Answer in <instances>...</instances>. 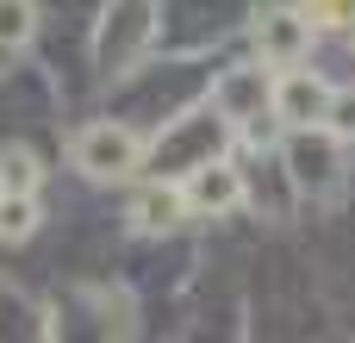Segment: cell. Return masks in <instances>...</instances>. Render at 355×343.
<instances>
[{
	"instance_id": "obj_1",
	"label": "cell",
	"mask_w": 355,
	"mask_h": 343,
	"mask_svg": "<svg viewBox=\"0 0 355 343\" xmlns=\"http://www.w3.org/2000/svg\"><path fill=\"white\" fill-rule=\"evenodd\" d=\"M75 169L94 181H131L144 169V137L125 119H100V125L75 131Z\"/></svg>"
},
{
	"instance_id": "obj_2",
	"label": "cell",
	"mask_w": 355,
	"mask_h": 343,
	"mask_svg": "<svg viewBox=\"0 0 355 343\" xmlns=\"http://www.w3.org/2000/svg\"><path fill=\"white\" fill-rule=\"evenodd\" d=\"M287 175H293L300 194H331L337 175H343V131L337 125H293Z\"/></svg>"
},
{
	"instance_id": "obj_3",
	"label": "cell",
	"mask_w": 355,
	"mask_h": 343,
	"mask_svg": "<svg viewBox=\"0 0 355 343\" xmlns=\"http://www.w3.org/2000/svg\"><path fill=\"white\" fill-rule=\"evenodd\" d=\"M225 125H231V119H225L218 106H200V112L175 119V125L156 137V175H162V169H168V175H175V169L187 175L193 162H206V156L225 144Z\"/></svg>"
},
{
	"instance_id": "obj_4",
	"label": "cell",
	"mask_w": 355,
	"mask_h": 343,
	"mask_svg": "<svg viewBox=\"0 0 355 343\" xmlns=\"http://www.w3.org/2000/svg\"><path fill=\"white\" fill-rule=\"evenodd\" d=\"M331 81L324 75H306L300 62L293 69H275V81H268V112L281 119V125H324L331 119Z\"/></svg>"
},
{
	"instance_id": "obj_5",
	"label": "cell",
	"mask_w": 355,
	"mask_h": 343,
	"mask_svg": "<svg viewBox=\"0 0 355 343\" xmlns=\"http://www.w3.org/2000/svg\"><path fill=\"white\" fill-rule=\"evenodd\" d=\"M181 200H187V212H193V219H225V212H237V206L250 200V187H243V175H237L225 156H206V162H193V169H187Z\"/></svg>"
},
{
	"instance_id": "obj_6",
	"label": "cell",
	"mask_w": 355,
	"mask_h": 343,
	"mask_svg": "<svg viewBox=\"0 0 355 343\" xmlns=\"http://www.w3.org/2000/svg\"><path fill=\"white\" fill-rule=\"evenodd\" d=\"M250 37H256V56H262L268 69H293V62L312 56V19H306V12H287V6L256 12Z\"/></svg>"
},
{
	"instance_id": "obj_7",
	"label": "cell",
	"mask_w": 355,
	"mask_h": 343,
	"mask_svg": "<svg viewBox=\"0 0 355 343\" xmlns=\"http://www.w3.org/2000/svg\"><path fill=\"white\" fill-rule=\"evenodd\" d=\"M150 37H156L150 0H112L106 31H100V69H106V75H125V62H131Z\"/></svg>"
},
{
	"instance_id": "obj_8",
	"label": "cell",
	"mask_w": 355,
	"mask_h": 343,
	"mask_svg": "<svg viewBox=\"0 0 355 343\" xmlns=\"http://www.w3.org/2000/svg\"><path fill=\"white\" fill-rule=\"evenodd\" d=\"M262 100H268V75L262 69H231L218 87H212V106L225 119H262Z\"/></svg>"
},
{
	"instance_id": "obj_9",
	"label": "cell",
	"mask_w": 355,
	"mask_h": 343,
	"mask_svg": "<svg viewBox=\"0 0 355 343\" xmlns=\"http://www.w3.org/2000/svg\"><path fill=\"white\" fill-rule=\"evenodd\" d=\"M181 219H187V200H181V187L162 181V175H156V181L137 194V206H131V225H137V231H175Z\"/></svg>"
},
{
	"instance_id": "obj_10",
	"label": "cell",
	"mask_w": 355,
	"mask_h": 343,
	"mask_svg": "<svg viewBox=\"0 0 355 343\" xmlns=\"http://www.w3.org/2000/svg\"><path fill=\"white\" fill-rule=\"evenodd\" d=\"M31 31H37V6L31 0H0V62L19 56L31 44Z\"/></svg>"
},
{
	"instance_id": "obj_11",
	"label": "cell",
	"mask_w": 355,
	"mask_h": 343,
	"mask_svg": "<svg viewBox=\"0 0 355 343\" xmlns=\"http://www.w3.org/2000/svg\"><path fill=\"white\" fill-rule=\"evenodd\" d=\"M37 181H44V169H37V156L31 150H0V194H37Z\"/></svg>"
},
{
	"instance_id": "obj_12",
	"label": "cell",
	"mask_w": 355,
	"mask_h": 343,
	"mask_svg": "<svg viewBox=\"0 0 355 343\" xmlns=\"http://www.w3.org/2000/svg\"><path fill=\"white\" fill-rule=\"evenodd\" d=\"M37 231V194H0V237L25 244Z\"/></svg>"
},
{
	"instance_id": "obj_13",
	"label": "cell",
	"mask_w": 355,
	"mask_h": 343,
	"mask_svg": "<svg viewBox=\"0 0 355 343\" xmlns=\"http://www.w3.org/2000/svg\"><path fill=\"white\" fill-rule=\"evenodd\" d=\"M331 119H337V131H343V137H355V94L331 100Z\"/></svg>"
}]
</instances>
